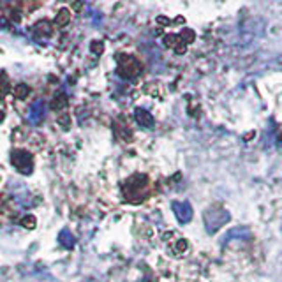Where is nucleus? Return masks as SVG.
<instances>
[{
  "mask_svg": "<svg viewBox=\"0 0 282 282\" xmlns=\"http://www.w3.org/2000/svg\"><path fill=\"white\" fill-rule=\"evenodd\" d=\"M11 162L21 175H32L34 171V157L26 150H13L11 152Z\"/></svg>",
  "mask_w": 282,
  "mask_h": 282,
  "instance_id": "nucleus-1",
  "label": "nucleus"
},
{
  "mask_svg": "<svg viewBox=\"0 0 282 282\" xmlns=\"http://www.w3.org/2000/svg\"><path fill=\"white\" fill-rule=\"evenodd\" d=\"M118 60V74L122 78H134V76L139 74V64L136 62L132 57L129 55H118L117 57Z\"/></svg>",
  "mask_w": 282,
  "mask_h": 282,
  "instance_id": "nucleus-4",
  "label": "nucleus"
},
{
  "mask_svg": "<svg viewBox=\"0 0 282 282\" xmlns=\"http://www.w3.org/2000/svg\"><path fill=\"white\" fill-rule=\"evenodd\" d=\"M36 224H37V220H36V217L34 215H25L23 219H21V226H25L26 230H34Z\"/></svg>",
  "mask_w": 282,
  "mask_h": 282,
  "instance_id": "nucleus-12",
  "label": "nucleus"
},
{
  "mask_svg": "<svg viewBox=\"0 0 282 282\" xmlns=\"http://www.w3.org/2000/svg\"><path fill=\"white\" fill-rule=\"evenodd\" d=\"M51 34H53V29L48 20H41L34 25V36H36L37 39H48Z\"/></svg>",
  "mask_w": 282,
  "mask_h": 282,
  "instance_id": "nucleus-7",
  "label": "nucleus"
},
{
  "mask_svg": "<svg viewBox=\"0 0 282 282\" xmlns=\"http://www.w3.org/2000/svg\"><path fill=\"white\" fill-rule=\"evenodd\" d=\"M69 115H67V113H60V117H59V124L62 125L64 129H67L69 127Z\"/></svg>",
  "mask_w": 282,
  "mask_h": 282,
  "instance_id": "nucleus-14",
  "label": "nucleus"
},
{
  "mask_svg": "<svg viewBox=\"0 0 282 282\" xmlns=\"http://www.w3.org/2000/svg\"><path fill=\"white\" fill-rule=\"evenodd\" d=\"M92 51H94V53H97V55H99V53L102 51V46H101V44L97 43V41H94V43H92Z\"/></svg>",
  "mask_w": 282,
  "mask_h": 282,
  "instance_id": "nucleus-15",
  "label": "nucleus"
},
{
  "mask_svg": "<svg viewBox=\"0 0 282 282\" xmlns=\"http://www.w3.org/2000/svg\"><path fill=\"white\" fill-rule=\"evenodd\" d=\"M44 113H46V106H44V101H36L32 104V108L29 109V122L32 125L41 124V120L44 118Z\"/></svg>",
  "mask_w": 282,
  "mask_h": 282,
  "instance_id": "nucleus-5",
  "label": "nucleus"
},
{
  "mask_svg": "<svg viewBox=\"0 0 282 282\" xmlns=\"http://www.w3.org/2000/svg\"><path fill=\"white\" fill-rule=\"evenodd\" d=\"M4 117H6V113H4V111H0V122L4 120Z\"/></svg>",
  "mask_w": 282,
  "mask_h": 282,
  "instance_id": "nucleus-17",
  "label": "nucleus"
},
{
  "mask_svg": "<svg viewBox=\"0 0 282 282\" xmlns=\"http://www.w3.org/2000/svg\"><path fill=\"white\" fill-rule=\"evenodd\" d=\"M59 242H60V245L62 247H66V249H74V245H76V240H74V236L71 235V231L67 230V228H64L62 231H60V235H59Z\"/></svg>",
  "mask_w": 282,
  "mask_h": 282,
  "instance_id": "nucleus-9",
  "label": "nucleus"
},
{
  "mask_svg": "<svg viewBox=\"0 0 282 282\" xmlns=\"http://www.w3.org/2000/svg\"><path fill=\"white\" fill-rule=\"evenodd\" d=\"M147 177H143V175H136V177L129 178L124 185V192L127 196V200L143 196V190L147 189Z\"/></svg>",
  "mask_w": 282,
  "mask_h": 282,
  "instance_id": "nucleus-3",
  "label": "nucleus"
},
{
  "mask_svg": "<svg viewBox=\"0 0 282 282\" xmlns=\"http://www.w3.org/2000/svg\"><path fill=\"white\" fill-rule=\"evenodd\" d=\"M72 9L79 11V9H81V4H74V6H72Z\"/></svg>",
  "mask_w": 282,
  "mask_h": 282,
  "instance_id": "nucleus-16",
  "label": "nucleus"
},
{
  "mask_svg": "<svg viewBox=\"0 0 282 282\" xmlns=\"http://www.w3.org/2000/svg\"><path fill=\"white\" fill-rule=\"evenodd\" d=\"M30 92V89H29V85H25V83H20V85L16 87V97L18 99H25L26 95H29Z\"/></svg>",
  "mask_w": 282,
  "mask_h": 282,
  "instance_id": "nucleus-13",
  "label": "nucleus"
},
{
  "mask_svg": "<svg viewBox=\"0 0 282 282\" xmlns=\"http://www.w3.org/2000/svg\"><path fill=\"white\" fill-rule=\"evenodd\" d=\"M69 20H71L69 9H60L59 14H57V18H55V23L59 26H66L67 23H69Z\"/></svg>",
  "mask_w": 282,
  "mask_h": 282,
  "instance_id": "nucleus-10",
  "label": "nucleus"
},
{
  "mask_svg": "<svg viewBox=\"0 0 282 282\" xmlns=\"http://www.w3.org/2000/svg\"><path fill=\"white\" fill-rule=\"evenodd\" d=\"M173 210L180 222H189V220L192 219V208H190V205L185 203V201H182V203H173Z\"/></svg>",
  "mask_w": 282,
  "mask_h": 282,
  "instance_id": "nucleus-6",
  "label": "nucleus"
},
{
  "mask_svg": "<svg viewBox=\"0 0 282 282\" xmlns=\"http://www.w3.org/2000/svg\"><path fill=\"white\" fill-rule=\"evenodd\" d=\"M228 220H230V213L220 207H213L210 210L205 212V222H207V228L210 233L219 230V228L222 226V224H226Z\"/></svg>",
  "mask_w": 282,
  "mask_h": 282,
  "instance_id": "nucleus-2",
  "label": "nucleus"
},
{
  "mask_svg": "<svg viewBox=\"0 0 282 282\" xmlns=\"http://www.w3.org/2000/svg\"><path fill=\"white\" fill-rule=\"evenodd\" d=\"M66 106H67V99H66V95H64V94L62 95H57L55 101L51 102V108L53 109H59V111L66 108Z\"/></svg>",
  "mask_w": 282,
  "mask_h": 282,
  "instance_id": "nucleus-11",
  "label": "nucleus"
},
{
  "mask_svg": "<svg viewBox=\"0 0 282 282\" xmlns=\"http://www.w3.org/2000/svg\"><path fill=\"white\" fill-rule=\"evenodd\" d=\"M134 118H136V122H138L141 127H147V129H152V127H154V117H152L150 113L147 111V109L138 108V109L134 111Z\"/></svg>",
  "mask_w": 282,
  "mask_h": 282,
  "instance_id": "nucleus-8",
  "label": "nucleus"
}]
</instances>
